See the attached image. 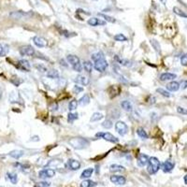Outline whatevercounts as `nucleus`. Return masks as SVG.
I'll list each match as a JSON object with an SVG mask.
<instances>
[{"label":"nucleus","instance_id":"cd10ccee","mask_svg":"<svg viewBox=\"0 0 187 187\" xmlns=\"http://www.w3.org/2000/svg\"><path fill=\"white\" fill-rule=\"evenodd\" d=\"M59 76H60V74H59V72L56 69L49 70L48 72H47V77L50 78V79H58Z\"/></svg>","mask_w":187,"mask_h":187},{"label":"nucleus","instance_id":"a19ab883","mask_svg":"<svg viewBox=\"0 0 187 187\" xmlns=\"http://www.w3.org/2000/svg\"><path fill=\"white\" fill-rule=\"evenodd\" d=\"M49 186H50V182H48V181H39V182H37L34 187H49Z\"/></svg>","mask_w":187,"mask_h":187},{"label":"nucleus","instance_id":"e433bc0d","mask_svg":"<svg viewBox=\"0 0 187 187\" xmlns=\"http://www.w3.org/2000/svg\"><path fill=\"white\" fill-rule=\"evenodd\" d=\"M78 116H79L78 113H76V112H70L68 115V121L69 123H73L75 120H77L79 118Z\"/></svg>","mask_w":187,"mask_h":187},{"label":"nucleus","instance_id":"dca6fc26","mask_svg":"<svg viewBox=\"0 0 187 187\" xmlns=\"http://www.w3.org/2000/svg\"><path fill=\"white\" fill-rule=\"evenodd\" d=\"M18 68L22 70H24V71H29L30 70V64L27 60H20L18 62Z\"/></svg>","mask_w":187,"mask_h":187},{"label":"nucleus","instance_id":"2eb2a0df","mask_svg":"<svg viewBox=\"0 0 187 187\" xmlns=\"http://www.w3.org/2000/svg\"><path fill=\"white\" fill-rule=\"evenodd\" d=\"M149 159L150 158L147 156L146 154H141L139 155V157H137V164H139V166H140V167H144L146 165H148Z\"/></svg>","mask_w":187,"mask_h":187},{"label":"nucleus","instance_id":"49530a36","mask_svg":"<svg viewBox=\"0 0 187 187\" xmlns=\"http://www.w3.org/2000/svg\"><path fill=\"white\" fill-rule=\"evenodd\" d=\"M72 68H73V69L75 71H77V72H82V66L81 63L76 65V66H72Z\"/></svg>","mask_w":187,"mask_h":187},{"label":"nucleus","instance_id":"c756f323","mask_svg":"<svg viewBox=\"0 0 187 187\" xmlns=\"http://www.w3.org/2000/svg\"><path fill=\"white\" fill-rule=\"evenodd\" d=\"M137 136H139L140 137H141L142 140H147V139H148V137H149L148 134H147V132L144 130V128H141V127L137 128Z\"/></svg>","mask_w":187,"mask_h":187},{"label":"nucleus","instance_id":"9b49d317","mask_svg":"<svg viewBox=\"0 0 187 187\" xmlns=\"http://www.w3.org/2000/svg\"><path fill=\"white\" fill-rule=\"evenodd\" d=\"M177 78V75L174 73H170V72H166V73H162L160 75V81L161 82H168V81H173L174 79Z\"/></svg>","mask_w":187,"mask_h":187},{"label":"nucleus","instance_id":"58836bf2","mask_svg":"<svg viewBox=\"0 0 187 187\" xmlns=\"http://www.w3.org/2000/svg\"><path fill=\"white\" fill-rule=\"evenodd\" d=\"M101 58H105L103 52H96V53H93V54L92 55V59H93V61L99 60V59H101Z\"/></svg>","mask_w":187,"mask_h":187},{"label":"nucleus","instance_id":"37998d69","mask_svg":"<svg viewBox=\"0 0 187 187\" xmlns=\"http://www.w3.org/2000/svg\"><path fill=\"white\" fill-rule=\"evenodd\" d=\"M151 44H152L153 47L155 49V51L160 52V45H159V43H158L156 40H154V39H153V40H151Z\"/></svg>","mask_w":187,"mask_h":187},{"label":"nucleus","instance_id":"72a5a7b5","mask_svg":"<svg viewBox=\"0 0 187 187\" xmlns=\"http://www.w3.org/2000/svg\"><path fill=\"white\" fill-rule=\"evenodd\" d=\"M173 11H174V13H175V14H177L178 16H181L182 18H187L186 13L184 11H182L181 8H179L174 7V8H173Z\"/></svg>","mask_w":187,"mask_h":187},{"label":"nucleus","instance_id":"f704fd0d","mask_svg":"<svg viewBox=\"0 0 187 187\" xmlns=\"http://www.w3.org/2000/svg\"><path fill=\"white\" fill-rule=\"evenodd\" d=\"M78 105H79V102H77V100H75V99L71 100L69 102V104H68V110L70 111H73V110H75L77 109Z\"/></svg>","mask_w":187,"mask_h":187},{"label":"nucleus","instance_id":"f3484780","mask_svg":"<svg viewBox=\"0 0 187 187\" xmlns=\"http://www.w3.org/2000/svg\"><path fill=\"white\" fill-rule=\"evenodd\" d=\"M115 60H116V62H118V64L126 66V68H131V66H132V62L129 61L128 59L120 58L118 55H116V56H115Z\"/></svg>","mask_w":187,"mask_h":187},{"label":"nucleus","instance_id":"a18cd8bd","mask_svg":"<svg viewBox=\"0 0 187 187\" xmlns=\"http://www.w3.org/2000/svg\"><path fill=\"white\" fill-rule=\"evenodd\" d=\"M181 64L182 66H187V53L186 54H184L181 58Z\"/></svg>","mask_w":187,"mask_h":187},{"label":"nucleus","instance_id":"79ce46f5","mask_svg":"<svg viewBox=\"0 0 187 187\" xmlns=\"http://www.w3.org/2000/svg\"><path fill=\"white\" fill-rule=\"evenodd\" d=\"M177 111L178 113H180L181 115H187V109L182 108V107H177Z\"/></svg>","mask_w":187,"mask_h":187},{"label":"nucleus","instance_id":"7c9ffc66","mask_svg":"<svg viewBox=\"0 0 187 187\" xmlns=\"http://www.w3.org/2000/svg\"><path fill=\"white\" fill-rule=\"evenodd\" d=\"M97 15H98L99 17H101V18H103V19L105 20V22H108V23H111V24L116 23V20H115L113 17H110L109 15L103 14V13H97Z\"/></svg>","mask_w":187,"mask_h":187},{"label":"nucleus","instance_id":"393cba45","mask_svg":"<svg viewBox=\"0 0 187 187\" xmlns=\"http://www.w3.org/2000/svg\"><path fill=\"white\" fill-rule=\"evenodd\" d=\"M12 158H15V159H19L24 155V152L21 150H14V151H11V152L8 154Z\"/></svg>","mask_w":187,"mask_h":187},{"label":"nucleus","instance_id":"412c9836","mask_svg":"<svg viewBox=\"0 0 187 187\" xmlns=\"http://www.w3.org/2000/svg\"><path fill=\"white\" fill-rule=\"evenodd\" d=\"M76 82L83 86H86L89 84V79L86 76H83V75H79L76 78Z\"/></svg>","mask_w":187,"mask_h":187},{"label":"nucleus","instance_id":"c85d7f7f","mask_svg":"<svg viewBox=\"0 0 187 187\" xmlns=\"http://www.w3.org/2000/svg\"><path fill=\"white\" fill-rule=\"evenodd\" d=\"M89 103H90V96H89L88 95H84L79 100V104L81 106H86Z\"/></svg>","mask_w":187,"mask_h":187},{"label":"nucleus","instance_id":"0eeeda50","mask_svg":"<svg viewBox=\"0 0 187 187\" xmlns=\"http://www.w3.org/2000/svg\"><path fill=\"white\" fill-rule=\"evenodd\" d=\"M31 15V13L30 12H24V11H12L10 16L11 18H13V19H16V20H21V19H25V18H28L30 17Z\"/></svg>","mask_w":187,"mask_h":187},{"label":"nucleus","instance_id":"a878e982","mask_svg":"<svg viewBox=\"0 0 187 187\" xmlns=\"http://www.w3.org/2000/svg\"><path fill=\"white\" fill-rule=\"evenodd\" d=\"M93 168L92 167H89V168H86V170H84L82 173L81 175V178L82 179H88V178H90L93 174Z\"/></svg>","mask_w":187,"mask_h":187},{"label":"nucleus","instance_id":"5701e85b","mask_svg":"<svg viewBox=\"0 0 187 187\" xmlns=\"http://www.w3.org/2000/svg\"><path fill=\"white\" fill-rule=\"evenodd\" d=\"M10 51V47L5 43H0V57L6 56Z\"/></svg>","mask_w":187,"mask_h":187},{"label":"nucleus","instance_id":"f257e3e1","mask_svg":"<svg viewBox=\"0 0 187 187\" xmlns=\"http://www.w3.org/2000/svg\"><path fill=\"white\" fill-rule=\"evenodd\" d=\"M68 143L72 146L74 149L81 150L89 145V141L85 139H82V137H73V139H71L68 141Z\"/></svg>","mask_w":187,"mask_h":187},{"label":"nucleus","instance_id":"473e14b6","mask_svg":"<svg viewBox=\"0 0 187 187\" xmlns=\"http://www.w3.org/2000/svg\"><path fill=\"white\" fill-rule=\"evenodd\" d=\"M8 178V180L10 181L11 184H17V181H18V176L16 173H12V172H8V174H7Z\"/></svg>","mask_w":187,"mask_h":187},{"label":"nucleus","instance_id":"aec40b11","mask_svg":"<svg viewBox=\"0 0 187 187\" xmlns=\"http://www.w3.org/2000/svg\"><path fill=\"white\" fill-rule=\"evenodd\" d=\"M110 172H124L126 171V167L121 166V165H117V164H113L110 167Z\"/></svg>","mask_w":187,"mask_h":187},{"label":"nucleus","instance_id":"6e6552de","mask_svg":"<svg viewBox=\"0 0 187 187\" xmlns=\"http://www.w3.org/2000/svg\"><path fill=\"white\" fill-rule=\"evenodd\" d=\"M55 175V171L52 168H45L38 172V177L41 179H47V178H52Z\"/></svg>","mask_w":187,"mask_h":187},{"label":"nucleus","instance_id":"ddd939ff","mask_svg":"<svg viewBox=\"0 0 187 187\" xmlns=\"http://www.w3.org/2000/svg\"><path fill=\"white\" fill-rule=\"evenodd\" d=\"M175 167L174 162H172L171 160H167L166 162H164V164L162 165V168L164 172H170L173 168Z\"/></svg>","mask_w":187,"mask_h":187},{"label":"nucleus","instance_id":"f03ea898","mask_svg":"<svg viewBox=\"0 0 187 187\" xmlns=\"http://www.w3.org/2000/svg\"><path fill=\"white\" fill-rule=\"evenodd\" d=\"M160 166H161V164H160V161L156 157H151L149 159L147 170H148V172L150 174H155L159 170Z\"/></svg>","mask_w":187,"mask_h":187},{"label":"nucleus","instance_id":"4468645a","mask_svg":"<svg viewBox=\"0 0 187 187\" xmlns=\"http://www.w3.org/2000/svg\"><path fill=\"white\" fill-rule=\"evenodd\" d=\"M68 166L71 170H78L81 167V163L76 159H69L68 161Z\"/></svg>","mask_w":187,"mask_h":187},{"label":"nucleus","instance_id":"20e7f679","mask_svg":"<svg viewBox=\"0 0 187 187\" xmlns=\"http://www.w3.org/2000/svg\"><path fill=\"white\" fill-rule=\"evenodd\" d=\"M108 62L105 58H101L99 60H96L95 61V64H93V68H95L96 71L98 72H104L106 70V68H108Z\"/></svg>","mask_w":187,"mask_h":187},{"label":"nucleus","instance_id":"39448f33","mask_svg":"<svg viewBox=\"0 0 187 187\" xmlns=\"http://www.w3.org/2000/svg\"><path fill=\"white\" fill-rule=\"evenodd\" d=\"M115 129H116V131L119 135L121 136H124L127 134L128 132V126L127 124L124 123V122H122V121H118L116 124H115Z\"/></svg>","mask_w":187,"mask_h":187},{"label":"nucleus","instance_id":"ea45409f","mask_svg":"<svg viewBox=\"0 0 187 187\" xmlns=\"http://www.w3.org/2000/svg\"><path fill=\"white\" fill-rule=\"evenodd\" d=\"M112 122L110 121V120H106V121H104L103 123H102V126H103L104 128L106 129H110L112 127Z\"/></svg>","mask_w":187,"mask_h":187},{"label":"nucleus","instance_id":"c03bdc74","mask_svg":"<svg viewBox=\"0 0 187 187\" xmlns=\"http://www.w3.org/2000/svg\"><path fill=\"white\" fill-rule=\"evenodd\" d=\"M82 91H83V88L81 87V86H79V85H75V86L73 87V92H74L75 93H81V92H82Z\"/></svg>","mask_w":187,"mask_h":187},{"label":"nucleus","instance_id":"7ed1b4c3","mask_svg":"<svg viewBox=\"0 0 187 187\" xmlns=\"http://www.w3.org/2000/svg\"><path fill=\"white\" fill-rule=\"evenodd\" d=\"M96 137H100V139H103L107 141L111 142V143H118L119 142L118 137L113 136L112 134H110V132H98L96 134Z\"/></svg>","mask_w":187,"mask_h":187},{"label":"nucleus","instance_id":"c9c22d12","mask_svg":"<svg viewBox=\"0 0 187 187\" xmlns=\"http://www.w3.org/2000/svg\"><path fill=\"white\" fill-rule=\"evenodd\" d=\"M156 92L159 93L160 95H162L165 97H170L171 96L170 93L168 92V91H167V90H165V89H163V88H157L156 89Z\"/></svg>","mask_w":187,"mask_h":187},{"label":"nucleus","instance_id":"9d476101","mask_svg":"<svg viewBox=\"0 0 187 187\" xmlns=\"http://www.w3.org/2000/svg\"><path fill=\"white\" fill-rule=\"evenodd\" d=\"M33 42L36 46H38L39 48H43L47 46V40L42 37H39V36H36L33 38Z\"/></svg>","mask_w":187,"mask_h":187},{"label":"nucleus","instance_id":"4c0bfd02","mask_svg":"<svg viewBox=\"0 0 187 187\" xmlns=\"http://www.w3.org/2000/svg\"><path fill=\"white\" fill-rule=\"evenodd\" d=\"M114 39L116 41L124 42V41H126L127 40V38L124 35H123V34H117V35L114 36Z\"/></svg>","mask_w":187,"mask_h":187},{"label":"nucleus","instance_id":"2f4dec72","mask_svg":"<svg viewBox=\"0 0 187 187\" xmlns=\"http://www.w3.org/2000/svg\"><path fill=\"white\" fill-rule=\"evenodd\" d=\"M96 184L91 180H84L81 182V187H95Z\"/></svg>","mask_w":187,"mask_h":187},{"label":"nucleus","instance_id":"bb28decb","mask_svg":"<svg viewBox=\"0 0 187 187\" xmlns=\"http://www.w3.org/2000/svg\"><path fill=\"white\" fill-rule=\"evenodd\" d=\"M82 66H83L84 70H85L87 73H91L93 71V65L92 64V62H90V61H84Z\"/></svg>","mask_w":187,"mask_h":187},{"label":"nucleus","instance_id":"1a4fd4ad","mask_svg":"<svg viewBox=\"0 0 187 187\" xmlns=\"http://www.w3.org/2000/svg\"><path fill=\"white\" fill-rule=\"evenodd\" d=\"M110 181L112 182V184H118V185H124V184H126V179L124 176L112 175V176H110Z\"/></svg>","mask_w":187,"mask_h":187},{"label":"nucleus","instance_id":"de8ad7c7","mask_svg":"<svg viewBox=\"0 0 187 187\" xmlns=\"http://www.w3.org/2000/svg\"><path fill=\"white\" fill-rule=\"evenodd\" d=\"M180 88H181L182 90H184V89L187 88V81H182L181 83H180Z\"/></svg>","mask_w":187,"mask_h":187},{"label":"nucleus","instance_id":"6ab92c4d","mask_svg":"<svg viewBox=\"0 0 187 187\" xmlns=\"http://www.w3.org/2000/svg\"><path fill=\"white\" fill-rule=\"evenodd\" d=\"M66 59H68V63L72 66H76V65H78V64H80L81 62H80V58L78 56H76V55H73V54H69V55H68V57H66Z\"/></svg>","mask_w":187,"mask_h":187},{"label":"nucleus","instance_id":"f8f14e48","mask_svg":"<svg viewBox=\"0 0 187 187\" xmlns=\"http://www.w3.org/2000/svg\"><path fill=\"white\" fill-rule=\"evenodd\" d=\"M87 23L89 25L91 26H97V25H105L106 24V22L105 21H102L101 19H98V18H96V17H93L90 18Z\"/></svg>","mask_w":187,"mask_h":187},{"label":"nucleus","instance_id":"423d86ee","mask_svg":"<svg viewBox=\"0 0 187 187\" xmlns=\"http://www.w3.org/2000/svg\"><path fill=\"white\" fill-rule=\"evenodd\" d=\"M20 53L23 56H33L36 53V51L32 46L25 45L20 48Z\"/></svg>","mask_w":187,"mask_h":187},{"label":"nucleus","instance_id":"09e8293b","mask_svg":"<svg viewBox=\"0 0 187 187\" xmlns=\"http://www.w3.org/2000/svg\"><path fill=\"white\" fill-rule=\"evenodd\" d=\"M184 182H185V184H187V175L184 176Z\"/></svg>","mask_w":187,"mask_h":187},{"label":"nucleus","instance_id":"b1692460","mask_svg":"<svg viewBox=\"0 0 187 187\" xmlns=\"http://www.w3.org/2000/svg\"><path fill=\"white\" fill-rule=\"evenodd\" d=\"M104 118V115L102 114L101 112H95L93 113V115L90 118V122L92 123H95V122H98L100 120H102Z\"/></svg>","mask_w":187,"mask_h":187},{"label":"nucleus","instance_id":"a211bd4d","mask_svg":"<svg viewBox=\"0 0 187 187\" xmlns=\"http://www.w3.org/2000/svg\"><path fill=\"white\" fill-rule=\"evenodd\" d=\"M167 89L170 92H176L180 89V83L177 82H170V83L167 84Z\"/></svg>","mask_w":187,"mask_h":187},{"label":"nucleus","instance_id":"8fccbe9b","mask_svg":"<svg viewBox=\"0 0 187 187\" xmlns=\"http://www.w3.org/2000/svg\"><path fill=\"white\" fill-rule=\"evenodd\" d=\"M1 96H2V93H1V90H0V99H1Z\"/></svg>","mask_w":187,"mask_h":187},{"label":"nucleus","instance_id":"4be33fe9","mask_svg":"<svg viewBox=\"0 0 187 187\" xmlns=\"http://www.w3.org/2000/svg\"><path fill=\"white\" fill-rule=\"evenodd\" d=\"M121 107L122 109H124L126 111H132L133 110V105L130 101L128 100H124L121 102Z\"/></svg>","mask_w":187,"mask_h":187}]
</instances>
